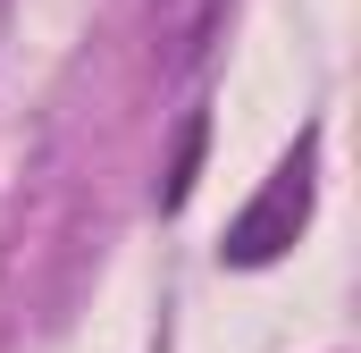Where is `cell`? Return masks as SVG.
I'll use <instances>...</instances> for the list:
<instances>
[{
	"instance_id": "obj_1",
	"label": "cell",
	"mask_w": 361,
	"mask_h": 353,
	"mask_svg": "<svg viewBox=\"0 0 361 353\" xmlns=\"http://www.w3.org/2000/svg\"><path fill=\"white\" fill-rule=\"evenodd\" d=\"M302 227H311V135H302V152H294V160H277V176L244 202V219L227 227L219 261H227V269H269Z\"/></svg>"
},
{
	"instance_id": "obj_2",
	"label": "cell",
	"mask_w": 361,
	"mask_h": 353,
	"mask_svg": "<svg viewBox=\"0 0 361 353\" xmlns=\"http://www.w3.org/2000/svg\"><path fill=\"white\" fill-rule=\"evenodd\" d=\"M227 17H235V0H152V59L169 85L210 68V51L227 42Z\"/></svg>"
},
{
	"instance_id": "obj_3",
	"label": "cell",
	"mask_w": 361,
	"mask_h": 353,
	"mask_svg": "<svg viewBox=\"0 0 361 353\" xmlns=\"http://www.w3.org/2000/svg\"><path fill=\"white\" fill-rule=\"evenodd\" d=\"M202 143H210V118L193 109L177 135V160H169V185H160V210H185V193H193V169H202Z\"/></svg>"
}]
</instances>
